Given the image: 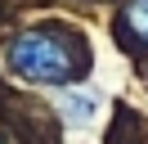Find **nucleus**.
I'll use <instances>...</instances> for the list:
<instances>
[{"mask_svg": "<svg viewBox=\"0 0 148 144\" xmlns=\"http://www.w3.org/2000/svg\"><path fill=\"white\" fill-rule=\"evenodd\" d=\"M0 63H5V72L18 81H32V86H49V90H63V86H76V81L85 77V68H90V59H85L81 41H72V36L63 32H45V27H23V32H14L9 41H5V50H0Z\"/></svg>", "mask_w": 148, "mask_h": 144, "instance_id": "obj_1", "label": "nucleus"}, {"mask_svg": "<svg viewBox=\"0 0 148 144\" xmlns=\"http://www.w3.org/2000/svg\"><path fill=\"white\" fill-rule=\"evenodd\" d=\"M121 32H126L135 45L148 50V0H130V5L121 9Z\"/></svg>", "mask_w": 148, "mask_h": 144, "instance_id": "obj_2", "label": "nucleus"}, {"mask_svg": "<svg viewBox=\"0 0 148 144\" xmlns=\"http://www.w3.org/2000/svg\"><path fill=\"white\" fill-rule=\"evenodd\" d=\"M63 108H67V117H90L94 108H99V99H94V95H90V99H67Z\"/></svg>", "mask_w": 148, "mask_h": 144, "instance_id": "obj_3", "label": "nucleus"}]
</instances>
